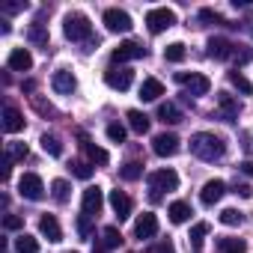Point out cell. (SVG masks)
I'll list each match as a JSON object with an SVG mask.
<instances>
[{
    "mask_svg": "<svg viewBox=\"0 0 253 253\" xmlns=\"http://www.w3.org/2000/svg\"><path fill=\"white\" fill-rule=\"evenodd\" d=\"M191 152L203 161H217V158H223L226 143H223V137H217L211 131H200V134L191 137Z\"/></svg>",
    "mask_w": 253,
    "mask_h": 253,
    "instance_id": "6da1fadb",
    "label": "cell"
},
{
    "mask_svg": "<svg viewBox=\"0 0 253 253\" xmlns=\"http://www.w3.org/2000/svg\"><path fill=\"white\" fill-rule=\"evenodd\" d=\"M63 33H66V39H72V42H89L92 24H89V18H86L84 12H69L66 21H63Z\"/></svg>",
    "mask_w": 253,
    "mask_h": 253,
    "instance_id": "7a4b0ae2",
    "label": "cell"
},
{
    "mask_svg": "<svg viewBox=\"0 0 253 253\" xmlns=\"http://www.w3.org/2000/svg\"><path fill=\"white\" fill-rule=\"evenodd\" d=\"M149 188H152V200H158L161 197V191H176L179 188V173L176 170H170V167H164V170H155V173H149Z\"/></svg>",
    "mask_w": 253,
    "mask_h": 253,
    "instance_id": "3957f363",
    "label": "cell"
},
{
    "mask_svg": "<svg viewBox=\"0 0 253 253\" xmlns=\"http://www.w3.org/2000/svg\"><path fill=\"white\" fill-rule=\"evenodd\" d=\"M173 24H176V12L167 9V6H158V9H149V12H146V27H149V33H164V30H170Z\"/></svg>",
    "mask_w": 253,
    "mask_h": 253,
    "instance_id": "277c9868",
    "label": "cell"
},
{
    "mask_svg": "<svg viewBox=\"0 0 253 253\" xmlns=\"http://www.w3.org/2000/svg\"><path fill=\"white\" fill-rule=\"evenodd\" d=\"M176 81L188 89V95H206L211 89V81L206 75H200V72H179Z\"/></svg>",
    "mask_w": 253,
    "mask_h": 253,
    "instance_id": "5b68a950",
    "label": "cell"
},
{
    "mask_svg": "<svg viewBox=\"0 0 253 253\" xmlns=\"http://www.w3.org/2000/svg\"><path fill=\"white\" fill-rule=\"evenodd\" d=\"M149 51L140 45V42H122L119 48H113L110 51V63L116 66V63H128V60H143Z\"/></svg>",
    "mask_w": 253,
    "mask_h": 253,
    "instance_id": "8992f818",
    "label": "cell"
},
{
    "mask_svg": "<svg viewBox=\"0 0 253 253\" xmlns=\"http://www.w3.org/2000/svg\"><path fill=\"white\" fill-rule=\"evenodd\" d=\"M18 194L24 197V200H42L45 197V185H42V179L36 176V173H24L21 179H18Z\"/></svg>",
    "mask_w": 253,
    "mask_h": 253,
    "instance_id": "52a82bcc",
    "label": "cell"
},
{
    "mask_svg": "<svg viewBox=\"0 0 253 253\" xmlns=\"http://www.w3.org/2000/svg\"><path fill=\"white\" fill-rule=\"evenodd\" d=\"M104 84H107L110 89L125 92V89L134 84V72H131V69H116V66H110V69L104 72Z\"/></svg>",
    "mask_w": 253,
    "mask_h": 253,
    "instance_id": "ba28073f",
    "label": "cell"
},
{
    "mask_svg": "<svg viewBox=\"0 0 253 253\" xmlns=\"http://www.w3.org/2000/svg\"><path fill=\"white\" fill-rule=\"evenodd\" d=\"M104 27L110 33H128L134 24H131V15L125 12V9H107L104 12Z\"/></svg>",
    "mask_w": 253,
    "mask_h": 253,
    "instance_id": "9c48e42d",
    "label": "cell"
},
{
    "mask_svg": "<svg viewBox=\"0 0 253 253\" xmlns=\"http://www.w3.org/2000/svg\"><path fill=\"white\" fill-rule=\"evenodd\" d=\"M101 206H104V194H101V188H98V185H89V188L84 191V200H81L84 217H95V214L101 211Z\"/></svg>",
    "mask_w": 253,
    "mask_h": 253,
    "instance_id": "30bf717a",
    "label": "cell"
},
{
    "mask_svg": "<svg viewBox=\"0 0 253 253\" xmlns=\"http://www.w3.org/2000/svg\"><path fill=\"white\" fill-rule=\"evenodd\" d=\"M152 152H155L158 158H170V155H176V152H179V137H176L173 131L158 134V137L152 140Z\"/></svg>",
    "mask_w": 253,
    "mask_h": 253,
    "instance_id": "8fae6325",
    "label": "cell"
},
{
    "mask_svg": "<svg viewBox=\"0 0 253 253\" xmlns=\"http://www.w3.org/2000/svg\"><path fill=\"white\" fill-rule=\"evenodd\" d=\"M51 86H54V92H60V95H72L75 86H78V78H75L69 69H57L54 78H51Z\"/></svg>",
    "mask_w": 253,
    "mask_h": 253,
    "instance_id": "7c38bea8",
    "label": "cell"
},
{
    "mask_svg": "<svg viewBox=\"0 0 253 253\" xmlns=\"http://www.w3.org/2000/svg\"><path fill=\"white\" fill-rule=\"evenodd\" d=\"M158 232V217L152 214V211H143L140 217H137V223H134V238H152Z\"/></svg>",
    "mask_w": 253,
    "mask_h": 253,
    "instance_id": "4fadbf2b",
    "label": "cell"
},
{
    "mask_svg": "<svg viewBox=\"0 0 253 253\" xmlns=\"http://www.w3.org/2000/svg\"><path fill=\"white\" fill-rule=\"evenodd\" d=\"M223 194H226V185H223L220 179H211V182L203 185V191H200V203H203V206H214Z\"/></svg>",
    "mask_w": 253,
    "mask_h": 253,
    "instance_id": "5bb4252c",
    "label": "cell"
},
{
    "mask_svg": "<svg viewBox=\"0 0 253 253\" xmlns=\"http://www.w3.org/2000/svg\"><path fill=\"white\" fill-rule=\"evenodd\" d=\"M110 209L116 211L119 220L131 217V197L125 194V191H110Z\"/></svg>",
    "mask_w": 253,
    "mask_h": 253,
    "instance_id": "9a60e30c",
    "label": "cell"
},
{
    "mask_svg": "<svg viewBox=\"0 0 253 253\" xmlns=\"http://www.w3.org/2000/svg\"><path fill=\"white\" fill-rule=\"evenodd\" d=\"M6 66H9L12 72H30V69H33V54H30L27 48H15V51L9 54Z\"/></svg>",
    "mask_w": 253,
    "mask_h": 253,
    "instance_id": "2e32d148",
    "label": "cell"
},
{
    "mask_svg": "<svg viewBox=\"0 0 253 253\" xmlns=\"http://www.w3.org/2000/svg\"><path fill=\"white\" fill-rule=\"evenodd\" d=\"M232 51H235V45H232L229 39H223V36L209 39V57H214V60H229Z\"/></svg>",
    "mask_w": 253,
    "mask_h": 253,
    "instance_id": "e0dca14e",
    "label": "cell"
},
{
    "mask_svg": "<svg viewBox=\"0 0 253 253\" xmlns=\"http://www.w3.org/2000/svg\"><path fill=\"white\" fill-rule=\"evenodd\" d=\"M39 232L48 238V241H63V229H60V223H57V217L54 214H42L39 217Z\"/></svg>",
    "mask_w": 253,
    "mask_h": 253,
    "instance_id": "ac0fdd59",
    "label": "cell"
},
{
    "mask_svg": "<svg viewBox=\"0 0 253 253\" xmlns=\"http://www.w3.org/2000/svg\"><path fill=\"white\" fill-rule=\"evenodd\" d=\"M81 146H84V152L89 155V161H92V164H98V167H104V164L110 161V155H107V152H104L101 146H95V143H92V140H89L86 134H81Z\"/></svg>",
    "mask_w": 253,
    "mask_h": 253,
    "instance_id": "d6986e66",
    "label": "cell"
},
{
    "mask_svg": "<svg viewBox=\"0 0 253 253\" xmlns=\"http://www.w3.org/2000/svg\"><path fill=\"white\" fill-rule=\"evenodd\" d=\"M164 95V84L158 81V78H146L143 84H140V98L143 101H158Z\"/></svg>",
    "mask_w": 253,
    "mask_h": 253,
    "instance_id": "ffe728a7",
    "label": "cell"
},
{
    "mask_svg": "<svg viewBox=\"0 0 253 253\" xmlns=\"http://www.w3.org/2000/svg\"><path fill=\"white\" fill-rule=\"evenodd\" d=\"M3 128H6L9 134H15V131L24 128V116H21L18 107H3Z\"/></svg>",
    "mask_w": 253,
    "mask_h": 253,
    "instance_id": "44dd1931",
    "label": "cell"
},
{
    "mask_svg": "<svg viewBox=\"0 0 253 253\" xmlns=\"http://www.w3.org/2000/svg\"><path fill=\"white\" fill-rule=\"evenodd\" d=\"M217 104H220L226 122H235V119H238V110H241V107H238V101H235L229 92H217Z\"/></svg>",
    "mask_w": 253,
    "mask_h": 253,
    "instance_id": "7402d4cb",
    "label": "cell"
},
{
    "mask_svg": "<svg viewBox=\"0 0 253 253\" xmlns=\"http://www.w3.org/2000/svg\"><path fill=\"white\" fill-rule=\"evenodd\" d=\"M158 119H161L164 125H179L185 116H182V110H179L173 101H164V104H158Z\"/></svg>",
    "mask_w": 253,
    "mask_h": 253,
    "instance_id": "603a6c76",
    "label": "cell"
},
{
    "mask_svg": "<svg viewBox=\"0 0 253 253\" xmlns=\"http://www.w3.org/2000/svg\"><path fill=\"white\" fill-rule=\"evenodd\" d=\"M125 119H128V128L134 134H146L149 131V116L143 110H128V113H125Z\"/></svg>",
    "mask_w": 253,
    "mask_h": 253,
    "instance_id": "cb8c5ba5",
    "label": "cell"
},
{
    "mask_svg": "<svg viewBox=\"0 0 253 253\" xmlns=\"http://www.w3.org/2000/svg\"><path fill=\"white\" fill-rule=\"evenodd\" d=\"M119 176H122L125 182H137V179L143 176V164H140V161H128V164H122V167H119Z\"/></svg>",
    "mask_w": 253,
    "mask_h": 253,
    "instance_id": "d4e9b609",
    "label": "cell"
},
{
    "mask_svg": "<svg viewBox=\"0 0 253 253\" xmlns=\"http://www.w3.org/2000/svg\"><path fill=\"white\" fill-rule=\"evenodd\" d=\"M27 39H30L33 45H39V48H45V51H48V30H45V24H42V21H36V24L30 27Z\"/></svg>",
    "mask_w": 253,
    "mask_h": 253,
    "instance_id": "484cf974",
    "label": "cell"
},
{
    "mask_svg": "<svg viewBox=\"0 0 253 253\" xmlns=\"http://www.w3.org/2000/svg\"><path fill=\"white\" fill-rule=\"evenodd\" d=\"M191 214H194V211H191V206H188V203H182V200H176V203L170 206V220H173V223H185Z\"/></svg>",
    "mask_w": 253,
    "mask_h": 253,
    "instance_id": "4316f807",
    "label": "cell"
},
{
    "mask_svg": "<svg viewBox=\"0 0 253 253\" xmlns=\"http://www.w3.org/2000/svg\"><path fill=\"white\" fill-rule=\"evenodd\" d=\"M185 57H188V51H185L182 42H170V45L164 48V60H167V63H182Z\"/></svg>",
    "mask_w": 253,
    "mask_h": 253,
    "instance_id": "83f0119b",
    "label": "cell"
},
{
    "mask_svg": "<svg viewBox=\"0 0 253 253\" xmlns=\"http://www.w3.org/2000/svg\"><path fill=\"white\" fill-rule=\"evenodd\" d=\"M15 250H18V253H39V241H36L33 235L21 232V235L15 238Z\"/></svg>",
    "mask_w": 253,
    "mask_h": 253,
    "instance_id": "f1b7e54d",
    "label": "cell"
},
{
    "mask_svg": "<svg viewBox=\"0 0 253 253\" xmlns=\"http://www.w3.org/2000/svg\"><path fill=\"white\" fill-rule=\"evenodd\" d=\"M42 149H45L51 158H63V143H60V137H54V134H45V137H42Z\"/></svg>",
    "mask_w": 253,
    "mask_h": 253,
    "instance_id": "f546056e",
    "label": "cell"
},
{
    "mask_svg": "<svg viewBox=\"0 0 253 253\" xmlns=\"http://www.w3.org/2000/svg\"><path fill=\"white\" fill-rule=\"evenodd\" d=\"M229 84H232V86H235L241 95H250V92H253V84H250V81H247L241 72H229Z\"/></svg>",
    "mask_w": 253,
    "mask_h": 253,
    "instance_id": "4dcf8cb0",
    "label": "cell"
},
{
    "mask_svg": "<svg viewBox=\"0 0 253 253\" xmlns=\"http://www.w3.org/2000/svg\"><path fill=\"white\" fill-rule=\"evenodd\" d=\"M27 155H30L27 143H15V140H12V143H6V158H9V161H24Z\"/></svg>",
    "mask_w": 253,
    "mask_h": 253,
    "instance_id": "1f68e13d",
    "label": "cell"
},
{
    "mask_svg": "<svg viewBox=\"0 0 253 253\" xmlns=\"http://www.w3.org/2000/svg\"><path fill=\"white\" fill-rule=\"evenodd\" d=\"M51 197L57 203H69V182L66 179H54L51 182Z\"/></svg>",
    "mask_w": 253,
    "mask_h": 253,
    "instance_id": "d6a6232c",
    "label": "cell"
},
{
    "mask_svg": "<svg viewBox=\"0 0 253 253\" xmlns=\"http://www.w3.org/2000/svg\"><path fill=\"white\" fill-rule=\"evenodd\" d=\"M217 217H220V223H223V226H238V223L244 220V214H241L238 209H223Z\"/></svg>",
    "mask_w": 253,
    "mask_h": 253,
    "instance_id": "836d02e7",
    "label": "cell"
},
{
    "mask_svg": "<svg viewBox=\"0 0 253 253\" xmlns=\"http://www.w3.org/2000/svg\"><path fill=\"white\" fill-rule=\"evenodd\" d=\"M206 235H209V223H197V226L191 229V235H188V238H191V247H194V250H200Z\"/></svg>",
    "mask_w": 253,
    "mask_h": 253,
    "instance_id": "e575fe53",
    "label": "cell"
},
{
    "mask_svg": "<svg viewBox=\"0 0 253 253\" xmlns=\"http://www.w3.org/2000/svg\"><path fill=\"white\" fill-rule=\"evenodd\" d=\"M220 250H223V253H244L247 244H244L241 238H220Z\"/></svg>",
    "mask_w": 253,
    "mask_h": 253,
    "instance_id": "d590c367",
    "label": "cell"
},
{
    "mask_svg": "<svg viewBox=\"0 0 253 253\" xmlns=\"http://www.w3.org/2000/svg\"><path fill=\"white\" fill-rule=\"evenodd\" d=\"M72 173H75L78 179H84V182H86V179H92V173H95V170H92V164H86V161H72Z\"/></svg>",
    "mask_w": 253,
    "mask_h": 253,
    "instance_id": "8d00e7d4",
    "label": "cell"
},
{
    "mask_svg": "<svg viewBox=\"0 0 253 253\" xmlns=\"http://www.w3.org/2000/svg\"><path fill=\"white\" fill-rule=\"evenodd\" d=\"M104 247H119L122 244V232L116 229V226H104Z\"/></svg>",
    "mask_w": 253,
    "mask_h": 253,
    "instance_id": "74e56055",
    "label": "cell"
},
{
    "mask_svg": "<svg viewBox=\"0 0 253 253\" xmlns=\"http://www.w3.org/2000/svg\"><path fill=\"white\" fill-rule=\"evenodd\" d=\"M107 137H110L113 143H125V125H122V122H110V125H107Z\"/></svg>",
    "mask_w": 253,
    "mask_h": 253,
    "instance_id": "f35d334b",
    "label": "cell"
},
{
    "mask_svg": "<svg viewBox=\"0 0 253 253\" xmlns=\"http://www.w3.org/2000/svg\"><path fill=\"white\" fill-rule=\"evenodd\" d=\"M232 60H235L238 66H247V63L253 60V51H250V48H244V45H235V51H232Z\"/></svg>",
    "mask_w": 253,
    "mask_h": 253,
    "instance_id": "ab89813d",
    "label": "cell"
},
{
    "mask_svg": "<svg viewBox=\"0 0 253 253\" xmlns=\"http://www.w3.org/2000/svg\"><path fill=\"white\" fill-rule=\"evenodd\" d=\"M149 253H176V244H173L170 238H164V241H155V244L149 247Z\"/></svg>",
    "mask_w": 253,
    "mask_h": 253,
    "instance_id": "60d3db41",
    "label": "cell"
},
{
    "mask_svg": "<svg viewBox=\"0 0 253 253\" xmlns=\"http://www.w3.org/2000/svg\"><path fill=\"white\" fill-rule=\"evenodd\" d=\"M200 18H203V21H209V24H226V21H223V15H220V12H214V9H200Z\"/></svg>",
    "mask_w": 253,
    "mask_h": 253,
    "instance_id": "b9f144b4",
    "label": "cell"
},
{
    "mask_svg": "<svg viewBox=\"0 0 253 253\" xmlns=\"http://www.w3.org/2000/svg\"><path fill=\"white\" fill-rule=\"evenodd\" d=\"M21 226H24V220H21L18 214H6V217H3V229L12 232V229H21Z\"/></svg>",
    "mask_w": 253,
    "mask_h": 253,
    "instance_id": "7bdbcfd3",
    "label": "cell"
},
{
    "mask_svg": "<svg viewBox=\"0 0 253 253\" xmlns=\"http://www.w3.org/2000/svg\"><path fill=\"white\" fill-rule=\"evenodd\" d=\"M33 104H36V110H39L42 116H54V107H51V104H45L39 95H33Z\"/></svg>",
    "mask_w": 253,
    "mask_h": 253,
    "instance_id": "ee69618b",
    "label": "cell"
},
{
    "mask_svg": "<svg viewBox=\"0 0 253 253\" xmlns=\"http://www.w3.org/2000/svg\"><path fill=\"white\" fill-rule=\"evenodd\" d=\"M235 194H238V197H244V200H250V197H253L250 185H235Z\"/></svg>",
    "mask_w": 253,
    "mask_h": 253,
    "instance_id": "f6af8a7d",
    "label": "cell"
},
{
    "mask_svg": "<svg viewBox=\"0 0 253 253\" xmlns=\"http://www.w3.org/2000/svg\"><path fill=\"white\" fill-rule=\"evenodd\" d=\"M78 232H81L84 238H89V223H86V217H81V220H78Z\"/></svg>",
    "mask_w": 253,
    "mask_h": 253,
    "instance_id": "bcb514c9",
    "label": "cell"
},
{
    "mask_svg": "<svg viewBox=\"0 0 253 253\" xmlns=\"http://www.w3.org/2000/svg\"><path fill=\"white\" fill-rule=\"evenodd\" d=\"M21 9H27V3H6L3 6V12H21Z\"/></svg>",
    "mask_w": 253,
    "mask_h": 253,
    "instance_id": "7dc6e473",
    "label": "cell"
},
{
    "mask_svg": "<svg viewBox=\"0 0 253 253\" xmlns=\"http://www.w3.org/2000/svg\"><path fill=\"white\" fill-rule=\"evenodd\" d=\"M241 173H244V176H250V179H253V161H244V164H241Z\"/></svg>",
    "mask_w": 253,
    "mask_h": 253,
    "instance_id": "c3c4849f",
    "label": "cell"
},
{
    "mask_svg": "<svg viewBox=\"0 0 253 253\" xmlns=\"http://www.w3.org/2000/svg\"><path fill=\"white\" fill-rule=\"evenodd\" d=\"M92 253H107V247H104V244H95V247H92Z\"/></svg>",
    "mask_w": 253,
    "mask_h": 253,
    "instance_id": "681fc988",
    "label": "cell"
},
{
    "mask_svg": "<svg viewBox=\"0 0 253 253\" xmlns=\"http://www.w3.org/2000/svg\"><path fill=\"white\" fill-rule=\"evenodd\" d=\"M69 253H75V250H69Z\"/></svg>",
    "mask_w": 253,
    "mask_h": 253,
    "instance_id": "f907efd6",
    "label": "cell"
}]
</instances>
